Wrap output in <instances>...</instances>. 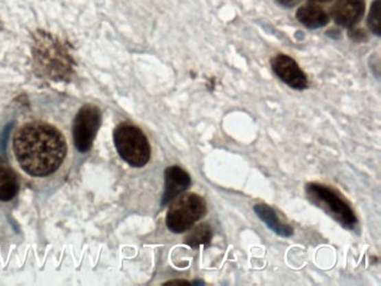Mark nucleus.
<instances>
[{
    "mask_svg": "<svg viewBox=\"0 0 381 286\" xmlns=\"http://www.w3.org/2000/svg\"><path fill=\"white\" fill-rule=\"evenodd\" d=\"M101 125V111L96 105L82 107L73 122V138L76 149L82 153L90 151Z\"/></svg>",
    "mask_w": 381,
    "mask_h": 286,
    "instance_id": "6",
    "label": "nucleus"
},
{
    "mask_svg": "<svg viewBox=\"0 0 381 286\" xmlns=\"http://www.w3.org/2000/svg\"><path fill=\"white\" fill-rule=\"evenodd\" d=\"M19 179L6 161L0 158V201H10L17 195Z\"/></svg>",
    "mask_w": 381,
    "mask_h": 286,
    "instance_id": "11",
    "label": "nucleus"
},
{
    "mask_svg": "<svg viewBox=\"0 0 381 286\" xmlns=\"http://www.w3.org/2000/svg\"><path fill=\"white\" fill-rule=\"evenodd\" d=\"M311 3H329V1H332V0H310Z\"/></svg>",
    "mask_w": 381,
    "mask_h": 286,
    "instance_id": "18",
    "label": "nucleus"
},
{
    "mask_svg": "<svg viewBox=\"0 0 381 286\" xmlns=\"http://www.w3.org/2000/svg\"><path fill=\"white\" fill-rule=\"evenodd\" d=\"M211 239H213V228L207 223H204L194 227L183 239V243L188 245L189 248H198L201 246H208Z\"/></svg>",
    "mask_w": 381,
    "mask_h": 286,
    "instance_id": "13",
    "label": "nucleus"
},
{
    "mask_svg": "<svg viewBox=\"0 0 381 286\" xmlns=\"http://www.w3.org/2000/svg\"><path fill=\"white\" fill-rule=\"evenodd\" d=\"M350 32H349V36H350V38L354 39V42H363V41H366V33L361 30H357V28H354V27H351V28H349Z\"/></svg>",
    "mask_w": 381,
    "mask_h": 286,
    "instance_id": "15",
    "label": "nucleus"
},
{
    "mask_svg": "<svg viewBox=\"0 0 381 286\" xmlns=\"http://www.w3.org/2000/svg\"><path fill=\"white\" fill-rule=\"evenodd\" d=\"M272 69L283 83L297 91H303L309 87V80L305 73L301 69L292 57L286 54H279L272 60Z\"/></svg>",
    "mask_w": 381,
    "mask_h": 286,
    "instance_id": "7",
    "label": "nucleus"
},
{
    "mask_svg": "<svg viewBox=\"0 0 381 286\" xmlns=\"http://www.w3.org/2000/svg\"><path fill=\"white\" fill-rule=\"evenodd\" d=\"M365 8V0H339L331 9V16L336 25L351 28L361 21Z\"/></svg>",
    "mask_w": 381,
    "mask_h": 286,
    "instance_id": "9",
    "label": "nucleus"
},
{
    "mask_svg": "<svg viewBox=\"0 0 381 286\" xmlns=\"http://www.w3.org/2000/svg\"><path fill=\"white\" fill-rule=\"evenodd\" d=\"M34 60L43 74L54 80H64L72 73L73 60L67 48L47 34L37 36Z\"/></svg>",
    "mask_w": 381,
    "mask_h": 286,
    "instance_id": "2",
    "label": "nucleus"
},
{
    "mask_svg": "<svg viewBox=\"0 0 381 286\" xmlns=\"http://www.w3.org/2000/svg\"><path fill=\"white\" fill-rule=\"evenodd\" d=\"M381 0H375L370 8L368 27L376 36L381 35Z\"/></svg>",
    "mask_w": 381,
    "mask_h": 286,
    "instance_id": "14",
    "label": "nucleus"
},
{
    "mask_svg": "<svg viewBox=\"0 0 381 286\" xmlns=\"http://www.w3.org/2000/svg\"><path fill=\"white\" fill-rule=\"evenodd\" d=\"M192 284H194V285H197V284H201V285H203L204 282H203V280H196V282H192Z\"/></svg>",
    "mask_w": 381,
    "mask_h": 286,
    "instance_id": "19",
    "label": "nucleus"
},
{
    "mask_svg": "<svg viewBox=\"0 0 381 286\" xmlns=\"http://www.w3.org/2000/svg\"><path fill=\"white\" fill-rule=\"evenodd\" d=\"M279 3H282L284 6L292 7L295 6L300 0H277Z\"/></svg>",
    "mask_w": 381,
    "mask_h": 286,
    "instance_id": "16",
    "label": "nucleus"
},
{
    "mask_svg": "<svg viewBox=\"0 0 381 286\" xmlns=\"http://www.w3.org/2000/svg\"><path fill=\"white\" fill-rule=\"evenodd\" d=\"M305 195L310 203L322 209L345 230H354L357 228L359 221L356 212L334 188L318 182H310L306 184Z\"/></svg>",
    "mask_w": 381,
    "mask_h": 286,
    "instance_id": "3",
    "label": "nucleus"
},
{
    "mask_svg": "<svg viewBox=\"0 0 381 286\" xmlns=\"http://www.w3.org/2000/svg\"><path fill=\"white\" fill-rule=\"evenodd\" d=\"M254 212L257 214V217L277 235L282 236V237H291L295 234L293 227L281 221L275 209L272 208L270 206L266 205V204H256L254 206Z\"/></svg>",
    "mask_w": 381,
    "mask_h": 286,
    "instance_id": "10",
    "label": "nucleus"
},
{
    "mask_svg": "<svg viewBox=\"0 0 381 286\" xmlns=\"http://www.w3.org/2000/svg\"><path fill=\"white\" fill-rule=\"evenodd\" d=\"M113 139L117 153L131 167H144L150 160V143L138 126L121 123L115 128Z\"/></svg>",
    "mask_w": 381,
    "mask_h": 286,
    "instance_id": "4",
    "label": "nucleus"
},
{
    "mask_svg": "<svg viewBox=\"0 0 381 286\" xmlns=\"http://www.w3.org/2000/svg\"><path fill=\"white\" fill-rule=\"evenodd\" d=\"M297 21L310 30H318L329 23V16L321 7L312 3L301 7L297 12Z\"/></svg>",
    "mask_w": 381,
    "mask_h": 286,
    "instance_id": "12",
    "label": "nucleus"
},
{
    "mask_svg": "<svg viewBox=\"0 0 381 286\" xmlns=\"http://www.w3.org/2000/svg\"><path fill=\"white\" fill-rule=\"evenodd\" d=\"M12 149L16 160L30 176L43 178L58 171L67 157V140L58 129L34 121L17 130Z\"/></svg>",
    "mask_w": 381,
    "mask_h": 286,
    "instance_id": "1",
    "label": "nucleus"
},
{
    "mask_svg": "<svg viewBox=\"0 0 381 286\" xmlns=\"http://www.w3.org/2000/svg\"><path fill=\"white\" fill-rule=\"evenodd\" d=\"M192 186V177L186 170L172 166L165 170V189L161 198V207H165L183 195Z\"/></svg>",
    "mask_w": 381,
    "mask_h": 286,
    "instance_id": "8",
    "label": "nucleus"
},
{
    "mask_svg": "<svg viewBox=\"0 0 381 286\" xmlns=\"http://www.w3.org/2000/svg\"><path fill=\"white\" fill-rule=\"evenodd\" d=\"M172 203L165 216V225L174 234L188 232L207 212V204L204 197L194 192H183Z\"/></svg>",
    "mask_w": 381,
    "mask_h": 286,
    "instance_id": "5",
    "label": "nucleus"
},
{
    "mask_svg": "<svg viewBox=\"0 0 381 286\" xmlns=\"http://www.w3.org/2000/svg\"><path fill=\"white\" fill-rule=\"evenodd\" d=\"M165 284H174V285H179V284H181V285H189V282H188V280H169V282H167V283Z\"/></svg>",
    "mask_w": 381,
    "mask_h": 286,
    "instance_id": "17",
    "label": "nucleus"
}]
</instances>
